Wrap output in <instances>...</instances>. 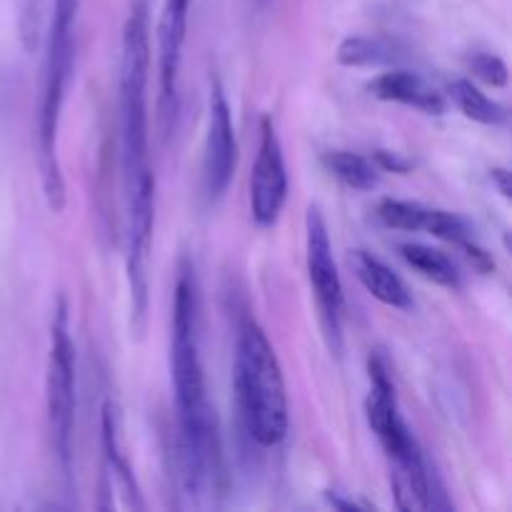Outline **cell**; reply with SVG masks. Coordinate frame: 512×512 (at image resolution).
Listing matches in <instances>:
<instances>
[{"label": "cell", "mask_w": 512, "mask_h": 512, "mask_svg": "<svg viewBox=\"0 0 512 512\" xmlns=\"http://www.w3.org/2000/svg\"><path fill=\"white\" fill-rule=\"evenodd\" d=\"M170 375L178 418V460L185 490L193 498H213L223 493L225 485L223 445L200 358V295L195 270L188 260L180 263L175 280Z\"/></svg>", "instance_id": "cell-1"}, {"label": "cell", "mask_w": 512, "mask_h": 512, "mask_svg": "<svg viewBox=\"0 0 512 512\" xmlns=\"http://www.w3.org/2000/svg\"><path fill=\"white\" fill-rule=\"evenodd\" d=\"M83 0H55L48 30V48L43 60V85L38 108V170L45 203L53 213L65 208V178L58 153L60 118H63L65 90L75 63V30Z\"/></svg>", "instance_id": "cell-2"}, {"label": "cell", "mask_w": 512, "mask_h": 512, "mask_svg": "<svg viewBox=\"0 0 512 512\" xmlns=\"http://www.w3.org/2000/svg\"><path fill=\"white\" fill-rule=\"evenodd\" d=\"M235 395L245 433L260 448H278L288 435V393L273 343L255 318H243L235 343Z\"/></svg>", "instance_id": "cell-3"}, {"label": "cell", "mask_w": 512, "mask_h": 512, "mask_svg": "<svg viewBox=\"0 0 512 512\" xmlns=\"http://www.w3.org/2000/svg\"><path fill=\"white\" fill-rule=\"evenodd\" d=\"M368 375L370 393L368 400H365V418H368L370 430L380 440L390 460L395 505L400 510L438 508L423 450H420L413 430L408 428V423L400 415L398 395H395V383L385 355H370Z\"/></svg>", "instance_id": "cell-4"}, {"label": "cell", "mask_w": 512, "mask_h": 512, "mask_svg": "<svg viewBox=\"0 0 512 512\" xmlns=\"http://www.w3.org/2000/svg\"><path fill=\"white\" fill-rule=\"evenodd\" d=\"M150 15L148 3L138 0L130 10L120 43V143H123L125 185L150 170Z\"/></svg>", "instance_id": "cell-5"}, {"label": "cell", "mask_w": 512, "mask_h": 512, "mask_svg": "<svg viewBox=\"0 0 512 512\" xmlns=\"http://www.w3.org/2000/svg\"><path fill=\"white\" fill-rule=\"evenodd\" d=\"M45 413L50 443L58 455L60 470L70 478L75 425V345L70 338L68 300L60 298L50 325L48 368H45Z\"/></svg>", "instance_id": "cell-6"}, {"label": "cell", "mask_w": 512, "mask_h": 512, "mask_svg": "<svg viewBox=\"0 0 512 512\" xmlns=\"http://www.w3.org/2000/svg\"><path fill=\"white\" fill-rule=\"evenodd\" d=\"M128 195V290L130 328L143 338L150 310V250L155 228V175L148 173L125 185Z\"/></svg>", "instance_id": "cell-7"}, {"label": "cell", "mask_w": 512, "mask_h": 512, "mask_svg": "<svg viewBox=\"0 0 512 512\" xmlns=\"http://www.w3.org/2000/svg\"><path fill=\"white\" fill-rule=\"evenodd\" d=\"M305 260H308V278L318 300L320 323H323L328 348L335 355L343 353V320H345V293L340 280L338 263L333 255L328 225L318 205H310L305 215Z\"/></svg>", "instance_id": "cell-8"}, {"label": "cell", "mask_w": 512, "mask_h": 512, "mask_svg": "<svg viewBox=\"0 0 512 512\" xmlns=\"http://www.w3.org/2000/svg\"><path fill=\"white\" fill-rule=\"evenodd\" d=\"M235 168H238V138H235L233 110H230L223 83L213 78L203 148V195L210 205H215L228 193Z\"/></svg>", "instance_id": "cell-9"}, {"label": "cell", "mask_w": 512, "mask_h": 512, "mask_svg": "<svg viewBox=\"0 0 512 512\" xmlns=\"http://www.w3.org/2000/svg\"><path fill=\"white\" fill-rule=\"evenodd\" d=\"M288 203V168L270 115L260 120V145L250 175V215L258 228H273Z\"/></svg>", "instance_id": "cell-10"}, {"label": "cell", "mask_w": 512, "mask_h": 512, "mask_svg": "<svg viewBox=\"0 0 512 512\" xmlns=\"http://www.w3.org/2000/svg\"><path fill=\"white\" fill-rule=\"evenodd\" d=\"M190 0H163L158 18V85H160V120L165 135L173 130L180 108V68H183V48L188 38Z\"/></svg>", "instance_id": "cell-11"}, {"label": "cell", "mask_w": 512, "mask_h": 512, "mask_svg": "<svg viewBox=\"0 0 512 512\" xmlns=\"http://www.w3.org/2000/svg\"><path fill=\"white\" fill-rule=\"evenodd\" d=\"M368 93L383 103H400L428 115H443L448 110V98L440 93L428 78L405 68H393L380 73L368 83Z\"/></svg>", "instance_id": "cell-12"}, {"label": "cell", "mask_w": 512, "mask_h": 512, "mask_svg": "<svg viewBox=\"0 0 512 512\" xmlns=\"http://www.w3.org/2000/svg\"><path fill=\"white\" fill-rule=\"evenodd\" d=\"M123 430H120V413L115 403L103 405V420H100V440H103V460H105V478L113 488L123 493L125 505L133 510H145V500L140 495L138 480H135L133 468H130L128 453L123 445Z\"/></svg>", "instance_id": "cell-13"}, {"label": "cell", "mask_w": 512, "mask_h": 512, "mask_svg": "<svg viewBox=\"0 0 512 512\" xmlns=\"http://www.w3.org/2000/svg\"><path fill=\"white\" fill-rule=\"evenodd\" d=\"M350 268H353L358 283L373 295L378 303L388 305L395 310H413L415 300L405 280L390 268L388 263L378 258V255L368 253V250H353L350 253Z\"/></svg>", "instance_id": "cell-14"}, {"label": "cell", "mask_w": 512, "mask_h": 512, "mask_svg": "<svg viewBox=\"0 0 512 512\" xmlns=\"http://www.w3.org/2000/svg\"><path fill=\"white\" fill-rule=\"evenodd\" d=\"M448 98L453 100L455 108L465 115L468 120H475L480 125H488V128H503L508 125V108L498 100L488 98L483 90L478 88L470 80L458 78L448 85Z\"/></svg>", "instance_id": "cell-15"}, {"label": "cell", "mask_w": 512, "mask_h": 512, "mask_svg": "<svg viewBox=\"0 0 512 512\" xmlns=\"http://www.w3.org/2000/svg\"><path fill=\"white\" fill-rule=\"evenodd\" d=\"M400 255H403V260L410 268L418 270V273L423 275V278H428L430 283L448 290L463 288V273H460L458 265H455L443 250H435L423 243H403L400 245Z\"/></svg>", "instance_id": "cell-16"}, {"label": "cell", "mask_w": 512, "mask_h": 512, "mask_svg": "<svg viewBox=\"0 0 512 512\" xmlns=\"http://www.w3.org/2000/svg\"><path fill=\"white\" fill-rule=\"evenodd\" d=\"M400 60L398 43L378 35H350L338 45V63L345 68H378Z\"/></svg>", "instance_id": "cell-17"}, {"label": "cell", "mask_w": 512, "mask_h": 512, "mask_svg": "<svg viewBox=\"0 0 512 512\" xmlns=\"http://www.w3.org/2000/svg\"><path fill=\"white\" fill-rule=\"evenodd\" d=\"M323 165L333 178H338L350 190H373L380 183L378 165L368 155L353 150H330L323 155Z\"/></svg>", "instance_id": "cell-18"}, {"label": "cell", "mask_w": 512, "mask_h": 512, "mask_svg": "<svg viewBox=\"0 0 512 512\" xmlns=\"http://www.w3.org/2000/svg\"><path fill=\"white\" fill-rule=\"evenodd\" d=\"M428 205L413 203V200L385 198L378 203V218L385 228L403 230V233H425L430 218Z\"/></svg>", "instance_id": "cell-19"}, {"label": "cell", "mask_w": 512, "mask_h": 512, "mask_svg": "<svg viewBox=\"0 0 512 512\" xmlns=\"http://www.w3.org/2000/svg\"><path fill=\"white\" fill-rule=\"evenodd\" d=\"M470 73L483 83L493 85V88H505L508 85V65L500 55L495 53H473L468 58Z\"/></svg>", "instance_id": "cell-20"}, {"label": "cell", "mask_w": 512, "mask_h": 512, "mask_svg": "<svg viewBox=\"0 0 512 512\" xmlns=\"http://www.w3.org/2000/svg\"><path fill=\"white\" fill-rule=\"evenodd\" d=\"M373 163L378 165V170H385V173H398V175H405L410 168H413V163H410L405 155L395 153V150H375L373 153Z\"/></svg>", "instance_id": "cell-21"}, {"label": "cell", "mask_w": 512, "mask_h": 512, "mask_svg": "<svg viewBox=\"0 0 512 512\" xmlns=\"http://www.w3.org/2000/svg\"><path fill=\"white\" fill-rule=\"evenodd\" d=\"M490 180H493V183L498 185L500 195H503L505 200H510V193H512V188H510V170L508 168H493V170H490Z\"/></svg>", "instance_id": "cell-22"}, {"label": "cell", "mask_w": 512, "mask_h": 512, "mask_svg": "<svg viewBox=\"0 0 512 512\" xmlns=\"http://www.w3.org/2000/svg\"><path fill=\"white\" fill-rule=\"evenodd\" d=\"M325 498H328V503L333 505V508H338V510H360L363 508V505L360 503H355V500H350V498H343V493H338V490H328V493H325Z\"/></svg>", "instance_id": "cell-23"}, {"label": "cell", "mask_w": 512, "mask_h": 512, "mask_svg": "<svg viewBox=\"0 0 512 512\" xmlns=\"http://www.w3.org/2000/svg\"><path fill=\"white\" fill-rule=\"evenodd\" d=\"M250 3H253V5H255V8H263V5H268V3H270V0H250Z\"/></svg>", "instance_id": "cell-24"}]
</instances>
